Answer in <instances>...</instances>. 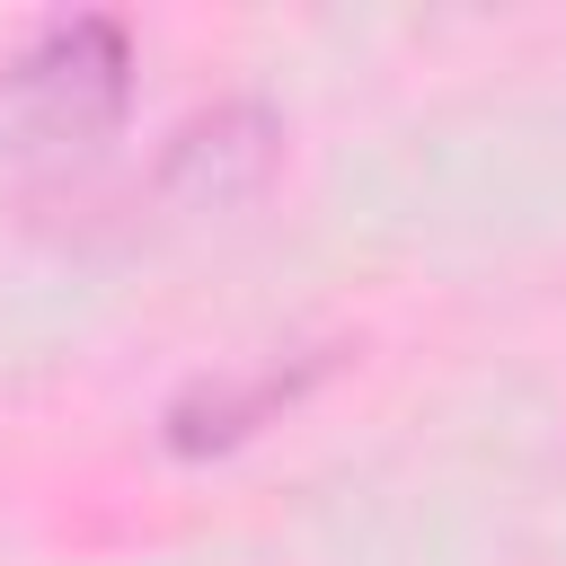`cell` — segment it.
<instances>
[{
	"mask_svg": "<svg viewBox=\"0 0 566 566\" xmlns=\"http://www.w3.org/2000/svg\"><path fill=\"white\" fill-rule=\"evenodd\" d=\"M133 44L115 18H53L0 71V133L18 159H80L124 124Z\"/></svg>",
	"mask_w": 566,
	"mask_h": 566,
	"instance_id": "cell-1",
	"label": "cell"
},
{
	"mask_svg": "<svg viewBox=\"0 0 566 566\" xmlns=\"http://www.w3.org/2000/svg\"><path fill=\"white\" fill-rule=\"evenodd\" d=\"M274 150H283V124L248 97L177 124L168 159H159V186L186 203V212H221V203H248L265 177H274Z\"/></svg>",
	"mask_w": 566,
	"mask_h": 566,
	"instance_id": "cell-2",
	"label": "cell"
},
{
	"mask_svg": "<svg viewBox=\"0 0 566 566\" xmlns=\"http://www.w3.org/2000/svg\"><path fill=\"white\" fill-rule=\"evenodd\" d=\"M310 371H256V380H195L177 407H168V442L177 451H221L239 433H256L265 416H283L301 398Z\"/></svg>",
	"mask_w": 566,
	"mask_h": 566,
	"instance_id": "cell-3",
	"label": "cell"
}]
</instances>
